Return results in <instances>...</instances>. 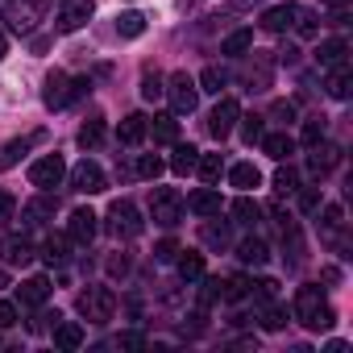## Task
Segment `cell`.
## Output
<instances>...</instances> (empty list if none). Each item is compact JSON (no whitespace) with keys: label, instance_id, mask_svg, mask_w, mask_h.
I'll list each match as a JSON object with an SVG mask.
<instances>
[{"label":"cell","instance_id":"obj_1","mask_svg":"<svg viewBox=\"0 0 353 353\" xmlns=\"http://www.w3.org/2000/svg\"><path fill=\"white\" fill-rule=\"evenodd\" d=\"M295 320H299L303 328H312V332H328V328L336 324V312L324 303V291L307 283V287L295 291Z\"/></svg>","mask_w":353,"mask_h":353},{"label":"cell","instance_id":"obj_2","mask_svg":"<svg viewBox=\"0 0 353 353\" xmlns=\"http://www.w3.org/2000/svg\"><path fill=\"white\" fill-rule=\"evenodd\" d=\"M79 316H83L88 324H108V320L117 316V295H112V287H88V291L79 295Z\"/></svg>","mask_w":353,"mask_h":353},{"label":"cell","instance_id":"obj_3","mask_svg":"<svg viewBox=\"0 0 353 353\" xmlns=\"http://www.w3.org/2000/svg\"><path fill=\"white\" fill-rule=\"evenodd\" d=\"M162 96L170 100V112H174V117H188V112H196V104H200V88H196V79H192L188 71L170 75V83H166Z\"/></svg>","mask_w":353,"mask_h":353},{"label":"cell","instance_id":"obj_4","mask_svg":"<svg viewBox=\"0 0 353 353\" xmlns=\"http://www.w3.org/2000/svg\"><path fill=\"white\" fill-rule=\"evenodd\" d=\"M46 17V0H9V9H5V21L13 34H30L38 21Z\"/></svg>","mask_w":353,"mask_h":353},{"label":"cell","instance_id":"obj_5","mask_svg":"<svg viewBox=\"0 0 353 353\" xmlns=\"http://www.w3.org/2000/svg\"><path fill=\"white\" fill-rule=\"evenodd\" d=\"M108 229H112V237H121V241H133V237H141L145 221H141V212H137L129 200H117V204L108 208Z\"/></svg>","mask_w":353,"mask_h":353},{"label":"cell","instance_id":"obj_6","mask_svg":"<svg viewBox=\"0 0 353 353\" xmlns=\"http://www.w3.org/2000/svg\"><path fill=\"white\" fill-rule=\"evenodd\" d=\"M150 216H154V225L174 229V225L183 221V200H179V192L158 188V192H154V208H150Z\"/></svg>","mask_w":353,"mask_h":353},{"label":"cell","instance_id":"obj_7","mask_svg":"<svg viewBox=\"0 0 353 353\" xmlns=\"http://www.w3.org/2000/svg\"><path fill=\"white\" fill-rule=\"evenodd\" d=\"M63 179H67V162H63L59 154H46V158H38V162L30 166V183H34V188H42V192L59 188Z\"/></svg>","mask_w":353,"mask_h":353},{"label":"cell","instance_id":"obj_8","mask_svg":"<svg viewBox=\"0 0 353 353\" xmlns=\"http://www.w3.org/2000/svg\"><path fill=\"white\" fill-rule=\"evenodd\" d=\"M237 117H241V104H237L233 96H221V104L208 112V133H212L216 141H225V137L237 129Z\"/></svg>","mask_w":353,"mask_h":353},{"label":"cell","instance_id":"obj_9","mask_svg":"<svg viewBox=\"0 0 353 353\" xmlns=\"http://www.w3.org/2000/svg\"><path fill=\"white\" fill-rule=\"evenodd\" d=\"M71 188L83 192V196H100V192L108 188V179H104V170H100L92 158H83V162L71 166Z\"/></svg>","mask_w":353,"mask_h":353},{"label":"cell","instance_id":"obj_10","mask_svg":"<svg viewBox=\"0 0 353 353\" xmlns=\"http://www.w3.org/2000/svg\"><path fill=\"white\" fill-rule=\"evenodd\" d=\"M34 258H38V250H34V241L26 233H9L0 241V262L5 266H30Z\"/></svg>","mask_w":353,"mask_h":353},{"label":"cell","instance_id":"obj_11","mask_svg":"<svg viewBox=\"0 0 353 353\" xmlns=\"http://www.w3.org/2000/svg\"><path fill=\"white\" fill-rule=\"evenodd\" d=\"M312 154H307V170L316 174V179H324V174H332L336 170V162H341V145H332V141H316V145H307Z\"/></svg>","mask_w":353,"mask_h":353},{"label":"cell","instance_id":"obj_12","mask_svg":"<svg viewBox=\"0 0 353 353\" xmlns=\"http://www.w3.org/2000/svg\"><path fill=\"white\" fill-rule=\"evenodd\" d=\"M92 0H63V9H59V34H75V30H83L88 26V17H92Z\"/></svg>","mask_w":353,"mask_h":353},{"label":"cell","instance_id":"obj_13","mask_svg":"<svg viewBox=\"0 0 353 353\" xmlns=\"http://www.w3.org/2000/svg\"><path fill=\"white\" fill-rule=\"evenodd\" d=\"M42 104H46L50 112H59V108H67V104H71V79H67V71H50V75H46Z\"/></svg>","mask_w":353,"mask_h":353},{"label":"cell","instance_id":"obj_14","mask_svg":"<svg viewBox=\"0 0 353 353\" xmlns=\"http://www.w3.org/2000/svg\"><path fill=\"white\" fill-rule=\"evenodd\" d=\"M96 221H100V216H96L92 208H75V212L67 216V237H71L75 245H88V241L96 237V229H100Z\"/></svg>","mask_w":353,"mask_h":353},{"label":"cell","instance_id":"obj_15","mask_svg":"<svg viewBox=\"0 0 353 353\" xmlns=\"http://www.w3.org/2000/svg\"><path fill=\"white\" fill-rule=\"evenodd\" d=\"M258 145H262V154H266V158H274V162H287V158L295 154V137H291L287 129H283V133H262V141H258Z\"/></svg>","mask_w":353,"mask_h":353},{"label":"cell","instance_id":"obj_16","mask_svg":"<svg viewBox=\"0 0 353 353\" xmlns=\"http://www.w3.org/2000/svg\"><path fill=\"white\" fill-rule=\"evenodd\" d=\"M188 212H196V216H221V192H216V188L192 192V196H188Z\"/></svg>","mask_w":353,"mask_h":353},{"label":"cell","instance_id":"obj_17","mask_svg":"<svg viewBox=\"0 0 353 353\" xmlns=\"http://www.w3.org/2000/svg\"><path fill=\"white\" fill-rule=\"evenodd\" d=\"M295 9H299V5H274V9H266V13H262V30H266V34H287L291 21H295Z\"/></svg>","mask_w":353,"mask_h":353},{"label":"cell","instance_id":"obj_18","mask_svg":"<svg viewBox=\"0 0 353 353\" xmlns=\"http://www.w3.org/2000/svg\"><path fill=\"white\" fill-rule=\"evenodd\" d=\"M17 295H21V303H26V307H42V303L50 299V279L34 274V279H26V283L17 287Z\"/></svg>","mask_w":353,"mask_h":353},{"label":"cell","instance_id":"obj_19","mask_svg":"<svg viewBox=\"0 0 353 353\" xmlns=\"http://www.w3.org/2000/svg\"><path fill=\"white\" fill-rule=\"evenodd\" d=\"M145 133H154V141H162V145H174L179 141V121H174V112H158L145 125Z\"/></svg>","mask_w":353,"mask_h":353},{"label":"cell","instance_id":"obj_20","mask_svg":"<svg viewBox=\"0 0 353 353\" xmlns=\"http://www.w3.org/2000/svg\"><path fill=\"white\" fill-rule=\"evenodd\" d=\"M345 59H349V42L345 38H324L320 50H316V63L320 67H341Z\"/></svg>","mask_w":353,"mask_h":353},{"label":"cell","instance_id":"obj_21","mask_svg":"<svg viewBox=\"0 0 353 353\" xmlns=\"http://www.w3.org/2000/svg\"><path fill=\"white\" fill-rule=\"evenodd\" d=\"M241 75H245V83H250V92H266V88H270V59L254 50V63H250V67H245Z\"/></svg>","mask_w":353,"mask_h":353},{"label":"cell","instance_id":"obj_22","mask_svg":"<svg viewBox=\"0 0 353 353\" xmlns=\"http://www.w3.org/2000/svg\"><path fill=\"white\" fill-rule=\"evenodd\" d=\"M229 183H233L237 192H254V188L262 183V170H258L254 162H237V166H229Z\"/></svg>","mask_w":353,"mask_h":353},{"label":"cell","instance_id":"obj_23","mask_svg":"<svg viewBox=\"0 0 353 353\" xmlns=\"http://www.w3.org/2000/svg\"><path fill=\"white\" fill-rule=\"evenodd\" d=\"M174 266H179V279L183 283H200L204 279V254H196V250H179Z\"/></svg>","mask_w":353,"mask_h":353},{"label":"cell","instance_id":"obj_24","mask_svg":"<svg viewBox=\"0 0 353 353\" xmlns=\"http://www.w3.org/2000/svg\"><path fill=\"white\" fill-rule=\"evenodd\" d=\"M229 212H233V221H237L241 229H254V225L262 221V208L250 200V192H241V196L233 200V208H229Z\"/></svg>","mask_w":353,"mask_h":353},{"label":"cell","instance_id":"obj_25","mask_svg":"<svg viewBox=\"0 0 353 353\" xmlns=\"http://www.w3.org/2000/svg\"><path fill=\"white\" fill-rule=\"evenodd\" d=\"M54 345L67 349V353H75V349L83 345V324H75V320H59V324H54Z\"/></svg>","mask_w":353,"mask_h":353},{"label":"cell","instance_id":"obj_26","mask_svg":"<svg viewBox=\"0 0 353 353\" xmlns=\"http://www.w3.org/2000/svg\"><path fill=\"white\" fill-rule=\"evenodd\" d=\"M324 88H328V96H332V100H349V92H353V75H349V63L332 67Z\"/></svg>","mask_w":353,"mask_h":353},{"label":"cell","instance_id":"obj_27","mask_svg":"<svg viewBox=\"0 0 353 353\" xmlns=\"http://www.w3.org/2000/svg\"><path fill=\"white\" fill-rule=\"evenodd\" d=\"M145 117L141 112H129L125 121H121V129H117V137H121V145H141V137H145Z\"/></svg>","mask_w":353,"mask_h":353},{"label":"cell","instance_id":"obj_28","mask_svg":"<svg viewBox=\"0 0 353 353\" xmlns=\"http://www.w3.org/2000/svg\"><path fill=\"white\" fill-rule=\"evenodd\" d=\"M50 216H54V200H46V196H42V200H30V204L21 208V221H26L30 229H38V225H46Z\"/></svg>","mask_w":353,"mask_h":353},{"label":"cell","instance_id":"obj_29","mask_svg":"<svg viewBox=\"0 0 353 353\" xmlns=\"http://www.w3.org/2000/svg\"><path fill=\"white\" fill-rule=\"evenodd\" d=\"M200 241L204 245H212V250H229V225H216L212 216H204V225H200Z\"/></svg>","mask_w":353,"mask_h":353},{"label":"cell","instance_id":"obj_30","mask_svg":"<svg viewBox=\"0 0 353 353\" xmlns=\"http://www.w3.org/2000/svg\"><path fill=\"white\" fill-rule=\"evenodd\" d=\"M237 258H241V266H262V262L270 258V250H266L262 237H245V241L237 245Z\"/></svg>","mask_w":353,"mask_h":353},{"label":"cell","instance_id":"obj_31","mask_svg":"<svg viewBox=\"0 0 353 353\" xmlns=\"http://www.w3.org/2000/svg\"><path fill=\"white\" fill-rule=\"evenodd\" d=\"M254 50V30H233L225 42H221V54H233V59H241V54H250Z\"/></svg>","mask_w":353,"mask_h":353},{"label":"cell","instance_id":"obj_32","mask_svg":"<svg viewBox=\"0 0 353 353\" xmlns=\"http://www.w3.org/2000/svg\"><path fill=\"white\" fill-rule=\"evenodd\" d=\"M258 324H262L266 332H279V328H287V307H283V303H270V299H266V303L258 307Z\"/></svg>","mask_w":353,"mask_h":353},{"label":"cell","instance_id":"obj_33","mask_svg":"<svg viewBox=\"0 0 353 353\" xmlns=\"http://www.w3.org/2000/svg\"><path fill=\"white\" fill-rule=\"evenodd\" d=\"M196 170H200V179H204L208 188H216V183H221V174H225V158H221V154H200Z\"/></svg>","mask_w":353,"mask_h":353},{"label":"cell","instance_id":"obj_34","mask_svg":"<svg viewBox=\"0 0 353 353\" xmlns=\"http://www.w3.org/2000/svg\"><path fill=\"white\" fill-rule=\"evenodd\" d=\"M196 162H200V150L196 145H174V154H170V170L174 174H192Z\"/></svg>","mask_w":353,"mask_h":353},{"label":"cell","instance_id":"obj_35","mask_svg":"<svg viewBox=\"0 0 353 353\" xmlns=\"http://www.w3.org/2000/svg\"><path fill=\"white\" fill-rule=\"evenodd\" d=\"M117 34L121 38H141L145 34V17L141 13H121L117 17Z\"/></svg>","mask_w":353,"mask_h":353},{"label":"cell","instance_id":"obj_36","mask_svg":"<svg viewBox=\"0 0 353 353\" xmlns=\"http://www.w3.org/2000/svg\"><path fill=\"white\" fill-rule=\"evenodd\" d=\"M133 174H137V179H158V174H162V158L158 154H137Z\"/></svg>","mask_w":353,"mask_h":353},{"label":"cell","instance_id":"obj_37","mask_svg":"<svg viewBox=\"0 0 353 353\" xmlns=\"http://www.w3.org/2000/svg\"><path fill=\"white\" fill-rule=\"evenodd\" d=\"M104 141V121L96 117V121H83V129H79V145L83 150H96Z\"/></svg>","mask_w":353,"mask_h":353},{"label":"cell","instance_id":"obj_38","mask_svg":"<svg viewBox=\"0 0 353 353\" xmlns=\"http://www.w3.org/2000/svg\"><path fill=\"white\" fill-rule=\"evenodd\" d=\"M26 154H30V141H9L5 150H0V170H13Z\"/></svg>","mask_w":353,"mask_h":353},{"label":"cell","instance_id":"obj_39","mask_svg":"<svg viewBox=\"0 0 353 353\" xmlns=\"http://www.w3.org/2000/svg\"><path fill=\"white\" fill-rule=\"evenodd\" d=\"M274 192H279V196H295V192H299V174H295L291 166H279V174H274Z\"/></svg>","mask_w":353,"mask_h":353},{"label":"cell","instance_id":"obj_40","mask_svg":"<svg viewBox=\"0 0 353 353\" xmlns=\"http://www.w3.org/2000/svg\"><path fill=\"white\" fill-rule=\"evenodd\" d=\"M225 83H229V79H225V71H221V67H208V71L200 75V92H208V96H221V92H225Z\"/></svg>","mask_w":353,"mask_h":353},{"label":"cell","instance_id":"obj_41","mask_svg":"<svg viewBox=\"0 0 353 353\" xmlns=\"http://www.w3.org/2000/svg\"><path fill=\"white\" fill-rule=\"evenodd\" d=\"M291 30L299 34V38H316V13H307V9H295V21H291Z\"/></svg>","mask_w":353,"mask_h":353},{"label":"cell","instance_id":"obj_42","mask_svg":"<svg viewBox=\"0 0 353 353\" xmlns=\"http://www.w3.org/2000/svg\"><path fill=\"white\" fill-rule=\"evenodd\" d=\"M216 299H225V279H204V287H200V307H212Z\"/></svg>","mask_w":353,"mask_h":353},{"label":"cell","instance_id":"obj_43","mask_svg":"<svg viewBox=\"0 0 353 353\" xmlns=\"http://www.w3.org/2000/svg\"><path fill=\"white\" fill-rule=\"evenodd\" d=\"M237 121H241V137H245L250 145H254V141H262V133H266V125H262V121H266V117H237Z\"/></svg>","mask_w":353,"mask_h":353},{"label":"cell","instance_id":"obj_44","mask_svg":"<svg viewBox=\"0 0 353 353\" xmlns=\"http://www.w3.org/2000/svg\"><path fill=\"white\" fill-rule=\"evenodd\" d=\"M42 258H46L50 266H63V262H67V241H63V237H50V241L42 245Z\"/></svg>","mask_w":353,"mask_h":353},{"label":"cell","instance_id":"obj_45","mask_svg":"<svg viewBox=\"0 0 353 353\" xmlns=\"http://www.w3.org/2000/svg\"><path fill=\"white\" fill-rule=\"evenodd\" d=\"M320 137H324V117H307V121H303V133H299V141H303V145H316Z\"/></svg>","mask_w":353,"mask_h":353},{"label":"cell","instance_id":"obj_46","mask_svg":"<svg viewBox=\"0 0 353 353\" xmlns=\"http://www.w3.org/2000/svg\"><path fill=\"white\" fill-rule=\"evenodd\" d=\"M245 295H250V279H245V274L225 279V299H245Z\"/></svg>","mask_w":353,"mask_h":353},{"label":"cell","instance_id":"obj_47","mask_svg":"<svg viewBox=\"0 0 353 353\" xmlns=\"http://www.w3.org/2000/svg\"><path fill=\"white\" fill-rule=\"evenodd\" d=\"M270 121L291 125V121H295V104H291V100H274V104H270Z\"/></svg>","mask_w":353,"mask_h":353},{"label":"cell","instance_id":"obj_48","mask_svg":"<svg viewBox=\"0 0 353 353\" xmlns=\"http://www.w3.org/2000/svg\"><path fill=\"white\" fill-rule=\"evenodd\" d=\"M341 225H345V212H341L336 204H328V208H324V233L332 237V233H341Z\"/></svg>","mask_w":353,"mask_h":353},{"label":"cell","instance_id":"obj_49","mask_svg":"<svg viewBox=\"0 0 353 353\" xmlns=\"http://www.w3.org/2000/svg\"><path fill=\"white\" fill-rule=\"evenodd\" d=\"M174 258H179V241H170V237H166V241L154 245V262H174Z\"/></svg>","mask_w":353,"mask_h":353},{"label":"cell","instance_id":"obj_50","mask_svg":"<svg viewBox=\"0 0 353 353\" xmlns=\"http://www.w3.org/2000/svg\"><path fill=\"white\" fill-rule=\"evenodd\" d=\"M162 92H166V88H162L158 75H145V79H141V100H162Z\"/></svg>","mask_w":353,"mask_h":353},{"label":"cell","instance_id":"obj_51","mask_svg":"<svg viewBox=\"0 0 353 353\" xmlns=\"http://www.w3.org/2000/svg\"><path fill=\"white\" fill-rule=\"evenodd\" d=\"M13 324H17V303L0 299V328H13Z\"/></svg>","mask_w":353,"mask_h":353},{"label":"cell","instance_id":"obj_52","mask_svg":"<svg viewBox=\"0 0 353 353\" xmlns=\"http://www.w3.org/2000/svg\"><path fill=\"white\" fill-rule=\"evenodd\" d=\"M13 212H17V200H13V192H5V188H0V221H13Z\"/></svg>","mask_w":353,"mask_h":353},{"label":"cell","instance_id":"obj_53","mask_svg":"<svg viewBox=\"0 0 353 353\" xmlns=\"http://www.w3.org/2000/svg\"><path fill=\"white\" fill-rule=\"evenodd\" d=\"M299 208H303V212H316V208H320V188H307V192L299 196Z\"/></svg>","mask_w":353,"mask_h":353},{"label":"cell","instance_id":"obj_54","mask_svg":"<svg viewBox=\"0 0 353 353\" xmlns=\"http://www.w3.org/2000/svg\"><path fill=\"white\" fill-rule=\"evenodd\" d=\"M117 345H121V349H145V336H141V332H121Z\"/></svg>","mask_w":353,"mask_h":353},{"label":"cell","instance_id":"obj_55","mask_svg":"<svg viewBox=\"0 0 353 353\" xmlns=\"http://www.w3.org/2000/svg\"><path fill=\"white\" fill-rule=\"evenodd\" d=\"M92 92V79H71V100H83Z\"/></svg>","mask_w":353,"mask_h":353},{"label":"cell","instance_id":"obj_56","mask_svg":"<svg viewBox=\"0 0 353 353\" xmlns=\"http://www.w3.org/2000/svg\"><path fill=\"white\" fill-rule=\"evenodd\" d=\"M279 63L295 67V63H299V50H295V46H283V50H279Z\"/></svg>","mask_w":353,"mask_h":353},{"label":"cell","instance_id":"obj_57","mask_svg":"<svg viewBox=\"0 0 353 353\" xmlns=\"http://www.w3.org/2000/svg\"><path fill=\"white\" fill-rule=\"evenodd\" d=\"M129 270V258L121 254V258H108V274H125Z\"/></svg>","mask_w":353,"mask_h":353},{"label":"cell","instance_id":"obj_58","mask_svg":"<svg viewBox=\"0 0 353 353\" xmlns=\"http://www.w3.org/2000/svg\"><path fill=\"white\" fill-rule=\"evenodd\" d=\"M320 5H324V9H332V13H345L353 0H320Z\"/></svg>","mask_w":353,"mask_h":353},{"label":"cell","instance_id":"obj_59","mask_svg":"<svg viewBox=\"0 0 353 353\" xmlns=\"http://www.w3.org/2000/svg\"><path fill=\"white\" fill-rule=\"evenodd\" d=\"M9 54V38H5V30H0V59Z\"/></svg>","mask_w":353,"mask_h":353}]
</instances>
